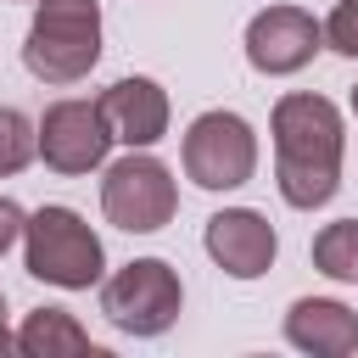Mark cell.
<instances>
[{
  "instance_id": "17",
  "label": "cell",
  "mask_w": 358,
  "mask_h": 358,
  "mask_svg": "<svg viewBox=\"0 0 358 358\" xmlns=\"http://www.w3.org/2000/svg\"><path fill=\"white\" fill-rule=\"evenodd\" d=\"M6 352H17V336L6 330V296H0V358H6Z\"/></svg>"
},
{
  "instance_id": "10",
  "label": "cell",
  "mask_w": 358,
  "mask_h": 358,
  "mask_svg": "<svg viewBox=\"0 0 358 358\" xmlns=\"http://www.w3.org/2000/svg\"><path fill=\"white\" fill-rule=\"evenodd\" d=\"M101 112L112 123V140H123L129 151H145L168 134V90L157 78H117L112 90H101Z\"/></svg>"
},
{
  "instance_id": "4",
  "label": "cell",
  "mask_w": 358,
  "mask_h": 358,
  "mask_svg": "<svg viewBox=\"0 0 358 358\" xmlns=\"http://www.w3.org/2000/svg\"><path fill=\"white\" fill-rule=\"evenodd\" d=\"M185 308V285L162 257H134L101 285V313L123 336H162Z\"/></svg>"
},
{
  "instance_id": "14",
  "label": "cell",
  "mask_w": 358,
  "mask_h": 358,
  "mask_svg": "<svg viewBox=\"0 0 358 358\" xmlns=\"http://www.w3.org/2000/svg\"><path fill=\"white\" fill-rule=\"evenodd\" d=\"M34 151H39V129H34L17 106H0V179L22 173V168L34 162Z\"/></svg>"
},
{
  "instance_id": "5",
  "label": "cell",
  "mask_w": 358,
  "mask_h": 358,
  "mask_svg": "<svg viewBox=\"0 0 358 358\" xmlns=\"http://www.w3.org/2000/svg\"><path fill=\"white\" fill-rule=\"evenodd\" d=\"M101 213L129 235H157L179 213V185H173L168 162H157L145 151L117 157L101 179Z\"/></svg>"
},
{
  "instance_id": "2",
  "label": "cell",
  "mask_w": 358,
  "mask_h": 358,
  "mask_svg": "<svg viewBox=\"0 0 358 358\" xmlns=\"http://www.w3.org/2000/svg\"><path fill=\"white\" fill-rule=\"evenodd\" d=\"M101 62V6L95 0H39L28 39H22V67L39 84H78Z\"/></svg>"
},
{
  "instance_id": "9",
  "label": "cell",
  "mask_w": 358,
  "mask_h": 358,
  "mask_svg": "<svg viewBox=\"0 0 358 358\" xmlns=\"http://www.w3.org/2000/svg\"><path fill=\"white\" fill-rule=\"evenodd\" d=\"M201 246H207V257H213L229 280H257V274H268V263H274V252H280L274 224H268L263 213H252V207H224V213H213Z\"/></svg>"
},
{
  "instance_id": "13",
  "label": "cell",
  "mask_w": 358,
  "mask_h": 358,
  "mask_svg": "<svg viewBox=\"0 0 358 358\" xmlns=\"http://www.w3.org/2000/svg\"><path fill=\"white\" fill-rule=\"evenodd\" d=\"M313 268L330 280H358V218H336L313 235Z\"/></svg>"
},
{
  "instance_id": "1",
  "label": "cell",
  "mask_w": 358,
  "mask_h": 358,
  "mask_svg": "<svg viewBox=\"0 0 358 358\" xmlns=\"http://www.w3.org/2000/svg\"><path fill=\"white\" fill-rule=\"evenodd\" d=\"M274 185L291 207L313 213L341 190V112L324 95H280L274 101Z\"/></svg>"
},
{
  "instance_id": "11",
  "label": "cell",
  "mask_w": 358,
  "mask_h": 358,
  "mask_svg": "<svg viewBox=\"0 0 358 358\" xmlns=\"http://www.w3.org/2000/svg\"><path fill=\"white\" fill-rule=\"evenodd\" d=\"M285 341L313 358H347L358 352V313L336 296H302L285 313Z\"/></svg>"
},
{
  "instance_id": "16",
  "label": "cell",
  "mask_w": 358,
  "mask_h": 358,
  "mask_svg": "<svg viewBox=\"0 0 358 358\" xmlns=\"http://www.w3.org/2000/svg\"><path fill=\"white\" fill-rule=\"evenodd\" d=\"M22 224H28V213H22L11 196H0V257H6V252L22 241Z\"/></svg>"
},
{
  "instance_id": "3",
  "label": "cell",
  "mask_w": 358,
  "mask_h": 358,
  "mask_svg": "<svg viewBox=\"0 0 358 358\" xmlns=\"http://www.w3.org/2000/svg\"><path fill=\"white\" fill-rule=\"evenodd\" d=\"M22 268L45 285L90 291L106 268V252H101V235L73 207H39L22 224Z\"/></svg>"
},
{
  "instance_id": "15",
  "label": "cell",
  "mask_w": 358,
  "mask_h": 358,
  "mask_svg": "<svg viewBox=\"0 0 358 358\" xmlns=\"http://www.w3.org/2000/svg\"><path fill=\"white\" fill-rule=\"evenodd\" d=\"M324 45L358 62V0H336V11L324 17Z\"/></svg>"
},
{
  "instance_id": "7",
  "label": "cell",
  "mask_w": 358,
  "mask_h": 358,
  "mask_svg": "<svg viewBox=\"0 0 358 358\" xmlns=\"http://www.w3.org/2000/svg\"><path fill=\"white\" fill-rule=\"evenodd\" d=\"M112 151V123L101 101H56L39 117V157L56 173H90Z\"/></svg>"
},
{
  "instance_id": "18",
  "label": "cell",
  "mask_w": 358,
  "mask_h": 358,
  "mask_svg": "<svg viewBox=\"0 0 358 358\" xmlns=\"http://www.w3.org/2000/svg\"><path fill=\"white\" fill-rule=\"evenodd\" d=\"M352 117H358V90H352Z\"/></svg>"
},
{
  "instance_id": "12",
  "label": "cell",
  "mask_w": 358,
  "mask_h": 358,
  "mask_svg": "<svg viewBox=\"0 0 358 358\" xmlns=\"http://www.w3.org/2000/svg\"><path fill=\"white\" fill-rule=\"evenodd\" d=\"M17 352L22 358H78V352H95V347H90V330L67 308H34L17 330Z\"/></svg>"
},
{
  "instance_id": "8",
  "label": "cell",
  "mask_w": 358,
  "mask_h": 358,
  "mask_svg": "<svg viewBox=\"0 0 358 358\" xmlns=\"http://www.w3.org/2000/svg\"><path fill=\"white\" fill-rule=\"evenodd\" d=\"M324 50V22H313L302 6H268L246 22V62L268 78L302 73Z\"/></svg>"
},
{
  "instance_id": "6",
  "label": "cell",
  "mask_w": 358,
  "mask_h": 358,
  "mask_svg": "<svg viewBox=\"0 0 358 358\" xmlns=\"http://www.w3.org/2000/svg\"><path fill=\"white\" fill-rule=\"evenodd\" d=\"M185 173L201 190H241L257 173V134L241 112H201L185 129Z\"/></svg>"
}]
</instances>
